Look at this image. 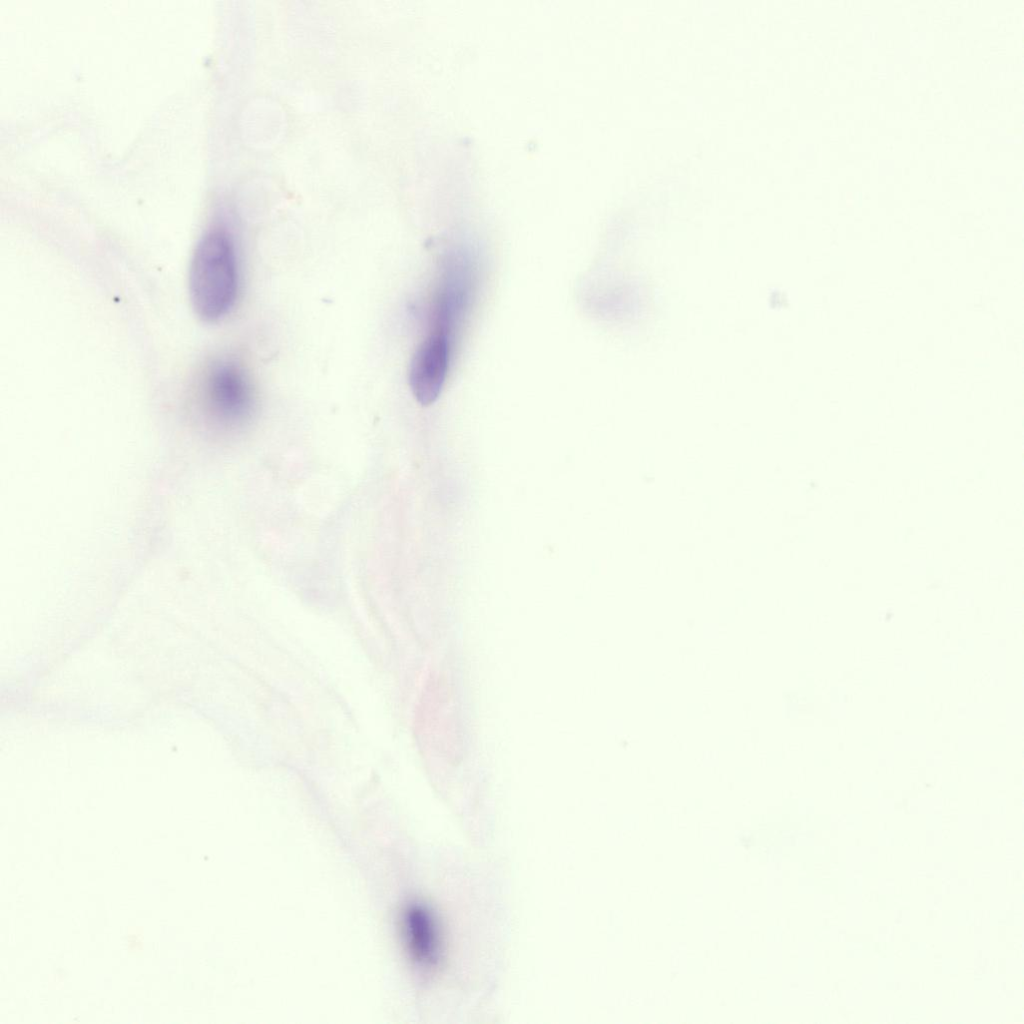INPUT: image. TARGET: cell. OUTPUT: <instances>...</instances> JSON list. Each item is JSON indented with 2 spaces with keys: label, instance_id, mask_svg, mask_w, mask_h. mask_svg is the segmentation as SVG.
I'll list each match as a JSON object with an SVG mask.
<instances>
[{
  "label": "cell",
  "instance_id": "6da1fadb",
  "mask_svg": "<svg viewBox=\"0 0 1024 1024\" xmlns=\"http://www.w3.org/2000/svg\"><path fill=\"white\" fill-rule=\"evenodd\" d=\"M189 291L196 314L217 322L233 309L239 291L235 240L223 225H213L199 239L191 261Z\"/></svg>",
  "mask_w": 1024,
  "mask_h": 1024
},
{
  "label": "cell",
  "instance_id": "7a4b0ae2",
  "mask_svg": "<svg viewBox=\"0 0 1024 1024\" xmlns=\"http://www.w3.org/2000/svg\"><path fill=\"white\" fill-rule=\"evenodd\" d=\"M193 388L196 405L214 425L235 429L251 419L254 391L242 365L233 358L209 361L195 378Z\"/></svg>",
  "mask_w": 1024,
  "mask_h": 1024
},
{
  "label": "cell",
  "instance_id": "3957f363",
  "mask_svg": "<svg viewBox=\"0 0 1024 1024\" xmlns=\"http://www.w3.org/2000/svg\"><path fill=\"white\" fill-rule=\"evenodd\" d=\"M400 937L405 954L420 974L433 973L444 954L443 935L435 913L425 903L409 902L400 915Z\"/></svg>",
  "mask_w": 1024,
  "mask_h": 1024
},
{
  "label": "cell",
  "instance_id": "277c9868",
  "mask_svg": "<svg viewBox=\"0 0 1024 1024\" xmlns=\"http://www.w3.org/2000/svg\"><path fill=\"white\" fill-rule=\"evenodd\" d=\"M449 364V340L438 325L416 348L409 365V385L416 400L428 406L439 397Z\"/></svg>",
  "mask_w": 1024,
  "mask_h": 1024
}]
</instances>
